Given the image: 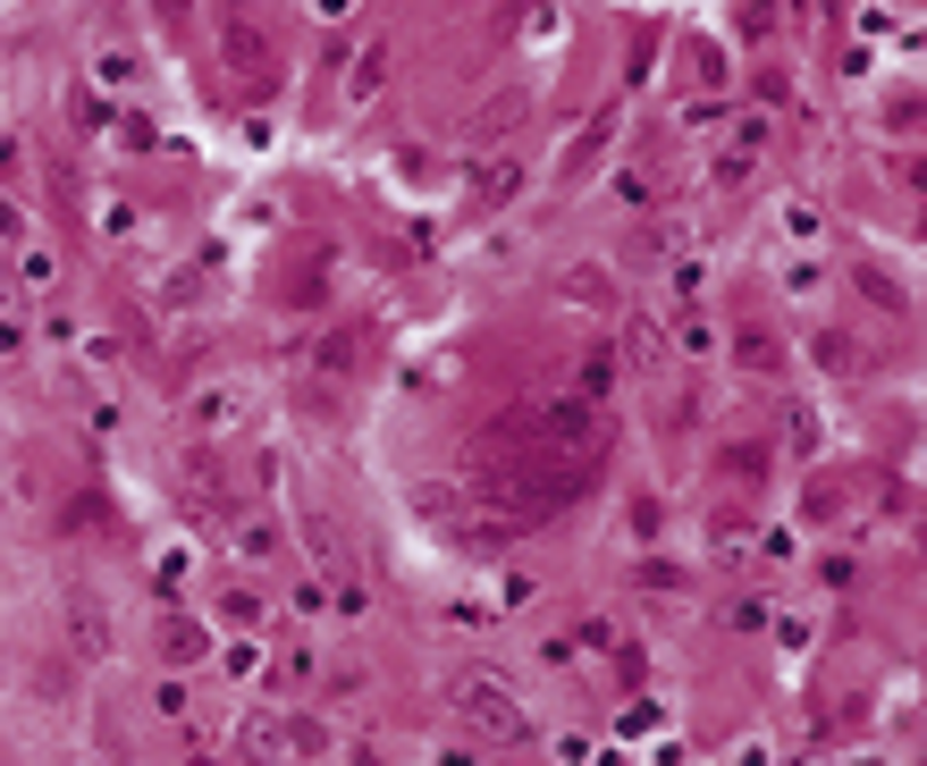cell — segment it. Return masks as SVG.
<instances>
[{
  "instance_id": "obj_10",
  "label": "cell",
  "mask_w": 927,
  "mask_h": 766,
  "mask_svg": "<svg viewBox=\"0 0 927 766\" xmlns=\"http://www.w3.org/2000/svg\"><path fill=\"white\" fill-rule=\"evenodd\" d=\"M784 295H801V304H809V295H827V261L793 254V261H784Z\"/></svg>"
},
{
  "instance_id": "obj_8",
  "label": "cell",
  "mask_w": 927,
  "mask_h": 766,
  "mask_svg": "<svg viewBox=\"0 0 927 766\" xmlns=\"http://www.w3.org/2000/svg\"><path fill=\"white\" fill-rule=\"evenodd\" d=\"M514 194H523V160H498V169L480 177V211H507Z\"/></svg>"
},
{
  "instance_id": "obj_5",
  "label": "cell",
  "mask_w": 927,
  "mask_h": 766,
  "mask_svg": "<svg viewBox=\"0 0 927 766\" xmlns=\"http://www.w3.org/2000/svg\"><path fill=\"white\" fill-rule=\"evenodd\" d=\"M245 750H254V766H288L295 758V716H254V725H245Z\"/></svg>"
},
{
  "instance_id": "obj_3",
  "label": "cell",
  "mask_w": 927,
  "mask_h": 766,
  "mask_svg": "<svg viewBox=\"0 0 927 766\" xmlns=\"http://www.w3.org/2000/svg\"><path fill=\"white\" fill-rule=\"evenodd\" d=\"M68 640H76V657H85V666L110 657V615H101L94 590H76V598H68Z\"/></svg>"
},
{
  "instance_id": "obj_26",
  "label": "cell",
  "mask_w": 927,
  "mask_h": 766,
  "mask_svg": "<svg viewBox=\"0 0 927 766\" xmlns=\"http://www.w3.org/2000/svg\"><path fill=\"white\" fill-rule=\"evenodd\" d=\"M818 581H827V590H843V581H852V556H843V547H827V556H818Z\"/></svg>"
},
{
  "instance_id": "obj_14",
  "label": "cell",
  "mask_w": 927,
  "mask_h": 766,
  "mask_svg": "<svg viewBox=\"0 0 927 766\" xmlns=\"http://www.w3.org/2000/svg\"><path fill=\"white\" fill-rule=\"evenodd\" d=\"M784 236H793V245H809V236H818V202H784Z\"/></svg>"
},
{
  "instance_id": "obj_7",
  "label": "cell",
  "mask_w": 927,
  "mask_h": 766,
  "mask_svg": "<svg viewBox=\"0 0 927 766\" xmlns=\"http://www.w3.org/2000/svg\"><path fill=\"white\" fill-rule=\"evenodd\" d=\"M261 674H270V682H288V691H304V682H320V657L304 648V640H295V648H279V657H270Z\"/></svg>"
},
{
  "instance_id": "obj_28",
  "label": "cell",
  "mask_w": 927,
  "mask_h": 766,
  "mask_svg": "<svg viewBox=\"0 0 927 766\" xmlns=\"http://www.w3.org/2000/svg\"><path fill=\"white\" fill-rule=\"evenodd\" d=\"M608 186H615V202H624V211H641V202H649V186H641L633 169H624V177H608Z\"/></svg>"
},
{
  "instance_id": "obj_13",
  "label": "cell",
  "mask_w": 927,
  "mask_h": 766,
  "mask_svg": "<svg viewBox=\"0 0 927 766\" xmlns=\"http://www.w3.org/2000/svg\"><path fill=\"white\" fill-rule=\"evenodd\" d=\"M94 85L127 94V85H135V60H127V51H101V60H94Z\"/></svg>"
},
{
  "instance_id": "obj_32",
  "label": "cell",
  "mask_w": 927,
  "mask_h": 766,
  "mask_svg": "<svg viewBox=\"0 0 927 766\" xmlns=\"http://www.w3.org/2000/svg\"><path fill=\"white\" fill-rule=\"evenodd\" d=\"M430 766H480L473 750H430Z\"/></svg>"
},
{
  "instance_id": "obj_33",
  "label": "cell",
  "mask_w": 927,
  "mask_h": 766,
  "mask_svg": "<svg viewBox=\"0 0 927 766\" xmlns=\"http://www.w3.org/2000/svg\"><path fill=\"white\" fill-rule=\"evenodd\" d=\"M843 766H894V758H886V750H852Z\"/></svg>"
},
{
  "instance_id": "obj_35",
  "label": "cell",
  "mask_w": 927,
  "mask_h": 766,
  "mask_svg": "<svg viewBox=\"0 0 927 766\" xmlns=\"http://www.w3.org/2000/svg\"><path fill=\"white\" fill-rule=\"evenodd\" d=\"M507 766H514V758H507Z\"/></svg>"
},
{
  "instance_id": "obj_16",
  "label": "cell",
  "mask_w": 927,
  "mask_h": 766,
  "mask_svg": "<svg viewBox=\"0 0 927 766\" xmlns=\"http://www.w3.org/2000/svg\"><path fill=\"white\" fill-rule=\"evenodd\" d=\"M674 346H683V354H708L717 337H708V320H700V312H683V320H674Z\"/></svg>"
},
{
  "instance_id": "obj_31",
  "label": "cell",
  "mask_w": 927,
  "mask_h": 766,
  "mask_svg": "<svg viewBox=\"0 0 927 766\" xmlns=\"http://www.w3.org/2000/svg\"><path fill=\"white\" fill-rule=\"evenodd\" d=\"M0 236H26V211H17V202H0Z\"/></svg>"
},
{
  "instance_id": "obj_20",
  "label": "cell",
  "mask_w": 927,
  "mask_h": 766,
  "mask_svg": "<svg viewBox=\"0 0 927 766\" xmlns=\"http://www.w3.org/2000/svg\"><path fill=\"white\" fill-rule=\"evenodd\" d=\"M615 733H624V741H649V733H658V707H649V700L624 707V725H615Z\"/></svg>"
},
{
  "instance_id": "obj_21",
  "label": "cell",
  "mask_w": 927,
  "mask_h": 766,
  "mask_svg": "<svg viewBox=\"0 0 927 766\" xmlns=\"http://www.w3.org/2000/svg\"><path fill=\"white\" fill-rule=\"evenodd\" d=\"M557 758L565 766H599V750H590V733H557Z\"/></svg>"
},
{
  "instance_id": "obj_19",
  "label": "cell",
  "mask_w": 927,
  "mask_h": 766,
  "mask_svg": "<svg viewBox=\"0 0 927 766\" xmlns=\"http://www.w3.org/2000/svg\"><path fill=\"white\" fill-rule=\"evenodd\" d=\"M532 598H540V581H532V573H507V581H498V607H532Z\"/></svg>"
},
{
  "instance_id": "obj_29",
  "label": "cell",
  "mask_w": 927,
  "mask_h": 766,
  "mask_svg": "<svg viewBox=\"0 0 927 766\" xmlns=\"http://www.w3.org/2000/svg\"><path fill=\"white\" fill-rule=\"evenodd\" d=\"M26 346V329H17V312H0V354H17Z\"/></svg>"
},
{
  "instance_id": "obj_27",
  "label": "cell",
  "mask_w": 927,
  "mask_h": 766,
  "mask_svg": "<svg viewBox=\"0 0 927 766\" xmlns=\"http://www.w3.org/2000/svg\"><path fill=\"white\" fill-rule=\"evenodd\" d=\"M768 623V598H734V632H759Z\"/></svg>"
},
{
  "instance_id": "obj_17",
  "label": "cell",
  "mask_w": 927,
  "mask_h": 766,
  "mask_svg": "<svg viewBox=\"0 0 927 766\" xmlns=\"http://www.w3.org/2000/svg\"><path fill=\"white\" fill-rule=\"evenodd\" d=\"M809 354H818L827 371H852V362H861V354H852V337H809Z\"/></svg>"
},
{
  "instance_id": "obj_11",
  "label": "cell",
  "mask_w": 927,
  "mask_h": 766,
  "mask_svg": "<svg viewBox=\"0 0 927 766\" xmlns=\"http://www.w3.org/2000/svg\"><path fill=\"white\" fill-rule=\"evenodd\" d=\"M514 119H523V94H498V101H489V110L473 119V135H489V144H498V135H507Z\"/></svg>"
},
{
  "instance_id": "obj_2",
  "label": "cell",
  "mask_w": 927,
  "mask_h": 766,
  "mask_svg": "<svg viewBox=\"0 0 927 766\" xmlns=\"http://www.w3.org/2000/svg\"><path fill=\"white\" fill-rule=\"evenodd\" d=\"M388 76H397V42H363L354 67H346V85H338V101H346V110H371V101L388 94Z\"/></svg>"
},
{
  "instance_id": "obj_34",
  "label": "cell",
  "mask_w": 927,
  "mask_h": 766,
  "mask_svg": "<svg viewBox=\"0 0 927 766\" xmlns=\"http://www.w3.org/2000/svg\"><path fill=\"white\" fill-rule=\"evenodd\" d=\"M313 9H320V17H346V9H354V0H313Z\"/></svg>"
},
{
  "instance_id": "obj_30",
  "label": "cell",
  "mask_w": 927,
  "mask_h": 766,
  "mask_svg": "<svg viewBox=\"0 0 927 766\" xmlns=\"http://www.w3.org/2000/svg\"><path fill=\"white\" fill-rule=\"evenodd\" d=\"M734 766H768V741H734Z\"/></svg>"
},
{
  "instance_id": "obj_25",
  "label": "cell",
  "mask_w": 927,
  "mask_h": 766,
  "mask_svg": "<svg viewBox=\"0 0 927 766\" xmlns=\"http://www.w3.org/2000/svg\"><path fill=\"white\" fill-rule=\"evenodd\" d=\"M818 438H827V430H818V413H809V405H793V447L809 455V447H818Z\"/></svg>"
},
{
  "instance_id": "obj_24",
  "label": "cell",
  "mask_w": 927,
  "mask_h": 766,
  "mask_svg": "<svg viewBox=\"0 0 927 766\" xmlns=\"http://www.w3.org/2000/svg\"><path fill=\"white\" fill-rule=\"evenodd\" d=\"M295 615H329V581H295Z\"/></svg>"
},
{
  "instance_id": "obj_18",
  "label": "cell",
  "mask_w": 927,
  "mask_h": 766,
  "mask_svg": "<svg viewBox=\"0 0 927 766\" xmlns=\"http://www.w3.org/2000/svg\"><path fill=\"white\" fill-rule=\"evenodd\" d=\"M270 547H279V531H270V522H245V531H236V556H254V565L270 556Z\"/></svg>"
},
{
  "instance_id": "obj_22",
  "label": "cell",
  "mask_w": 927,
  "mask_h": 766,
  "mask_svg": "<svg viewBox=\"0 0 927 766\" xmlns=\"http://www.w3.org/2000/svg\"><path fill=\"white\" fill-rule=\"evenodd\" d=\"M186 565H194L186 547H169V556H160V598H178V581H186Z\"/></svg>"
},
{
  "instance_id": "obj_9",
  "label": "cell",
  "mask_w": 927,
  "mask_h": 766,
  "mask_svg": "<svg viewBox=\"0 0 927 766\" xmlns=\"http://www.w3.org/2000/svg\"><path fill=\"white\" fill-rule=\"evenodd\" d=\"M160 648H169V666H203L211 632H203V623H169V640H160Z\"/></svg>"
},
{
  "instance_id": "obj_23",
  "label": "cell",
  "mask_w": 927,
  "mask_h": 766,
  "mask_svg": "<svg viewBox=\"0 0 927 766\" xmlns=\"http://www.w3.org/2000/svg\"><path fill=\"white\" fill-rule=\"evenodd\" d=\"M17 270H26V287H51V279H60V261L42 254V245H34V254H26V261H17Z\"/></svg>"
},
{
  "instance_id": "obj_4",
  "label": "cell",
  "mask_w": 927,
  "mask_h": 766,
  "mask_svg": "<svg viewBox=\"0 0 927 766\" xmlns=\"http://www.w3.org/2000/svg\"><path fill=\"white\" fill-rule=\"evenodd\" d=\"M254 413V387L245 380H220V396H194V430H236Z\"/></svg>"
},
{
  "instance_id": "obj_1",
  "label": "cell",
  "mask_w": 927,
  "mask_h": 766,
  "mask_svg": "<svg viewBox=\"0 0 927 766\" xmlns=\"http://www.w3.org/2000/svg\"><path fill=\"white\" fill-rule=\"evenodd\" d=\"M455 707H464V716H473V733H489V741H523V733H532V716H523L498 682H464Z\"/></svg>"
},
{
  "instance_id": "obj_15",
  "label": "cell",
  "mask_w": 927,
  "mask_h": 766,
  "mask_svg": "<svg viewBox=\"0 0 927 766\" xmlns=\"http://www.w3.org/2000/svg\"><path fill=\"white\" fill-rule=\"evenodd\" d=\"M153 707H160V716H169V725H186V716H194L186 682H160V691H153Z\"/></svg>"
},
{
  "instance_id": "obj_12",
  "label": "cell",
  "mask_w": 927,
  "mask_h": 766,
  "mask_svg": "<svg viewBox=\"0 0 927 766\" xmlns=\"http://www.w3.org/2000/svg\"><path fill=\"white\" fill-rule=\"evenodd\" d=\"M557 295H565V304H608V279H599V270H565Z\"/></svg>"
},
{
  "instance_id": "obj_6",
  "label": "cell",
  "mask_w": 927,
  "mask_h": 766,
  "mask_svg": "<svg viewBox=\"0 0 927 766\" xmlns=\"http://www.w3.org/2000/svg\"><path fill=\"white\" fill-rule=\"evenodd\" d=\"M211 657H220L228 682H261V666H270V648H261V640H211Z\"/></svg>"
}]
</instances>
